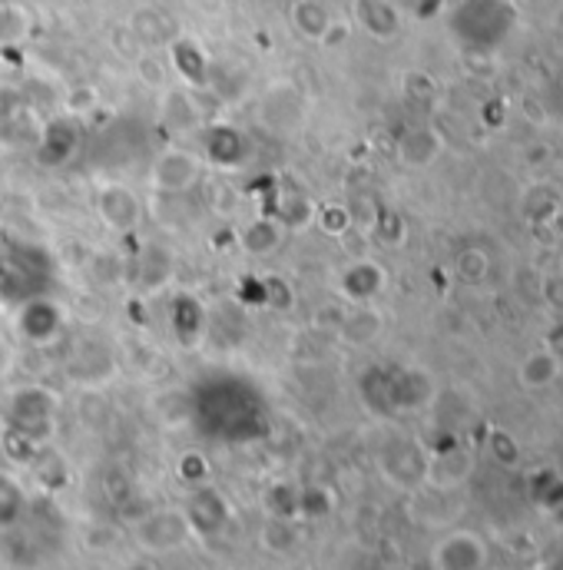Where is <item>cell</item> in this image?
Returning a JSON list of instances; mask_svg holds the SVG:
<instances>
[{
  "label": "cell",
  "instance_id": "cell-4",
  "mask_svg": "<svg viewBox=\"0 0 563 570\" xmlns=\"http://www.w3.org/2000/svg\"><path fill=\"white\" fill-rule=\"evenodd\" d=\"M378 288H382V269H375L372 263H355L342 276V292L352 295L355 302H365V298L378 295Z\"/></svg>",
  "mask_w": 563,
  "mask_h": 570
},
{
  "label": "cell",
  "instance_id": "cell-5",
  "mask_svg": "<svg viewBox=\"0 0 563 570\" xmlns=\"http://www.w3.org/2000/svg\"><path fill=\"white\" fill-rule=\"evenodd\" d=\"M557 375H561V362H557L551 352H537V355H531V358L521 365V382H524L527 389H544V385H551Z\"/></svg>",
  "mask_w": 563,
  "mask_h": 570
},
{
  "label": "cell",
  "instance_id": "cell-1",
  "mask_svg": "<svg viewBox=\"0 0 563 570\" xmlns=\"http://www.w3.org/2000/svg\"><path fill=\"white\" fill-rule=\"evenodd\" d=\"M152 179H156V186L166 189V193H182V189H189V186L199 179V159H196L192 153L172 149V153L159 156V163H156V169H152Z\"/></svg>",
  "mask_w": 563,
  "mask_h": 570
},
{
  "label": "cell",
  "instance_id": "cell-2",
  "mask_svg": "<svg viewBox=\"0 0 563 570\" xmlns=\"http://www.w3.org/2000/svg\"><path fill=\"white\" fill-rule=\"evenodd\" d=\"M100 216H103V223L110 229L127 233V229H134L140 223V199L127 186H117L113 183V186H107L100 193Z\"/></svg>",
  "mask_w": 563,
  "mask_h": 570
},
{
  "label": "cell",
  "instance_id": "cell-3",
  "mask_svg": "<svg viewBox=\"0 0 563 570\" xmlns=\"http://www.w3.org/2000/svg\"><path fill=\"white\" fill-rule=\"evenodd\" d=\"M434 561L437 570H477L484 564V548L474 534H454L437 548Z\"/></svg>",
  "mask_w": 563,
  "mask_h": 570
}]
</instances>
